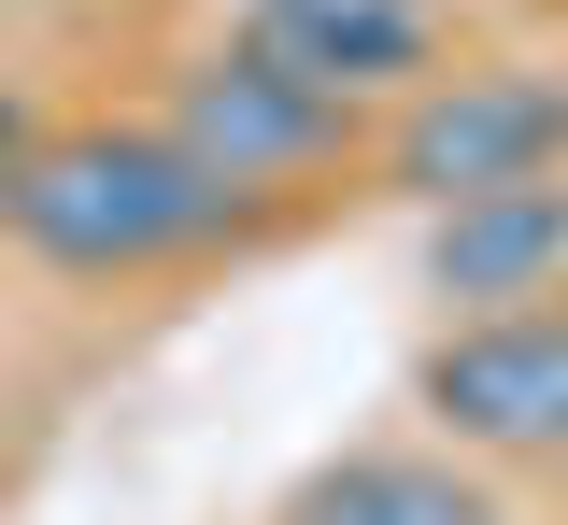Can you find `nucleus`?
Returning a JSON list of instances; mask_svg holds the SVG:
<instances>
[{
  "mask_svg": "<svg viewBox=\"0 0 568 525\" xmlns=\"http://www.w3.org/2000/svg\"><path fill=\"white\" fill-rule=\"evenodd\" d=\"M426 426L455 454H568V299H511V312H455L426 341Z\"/></svg>",
  "mask_w": 568,
  "mask_h": 525,
  "instance_id": "20e7f679",
  "label": "nucleus"
},
{
  "mask_svg": "<svg viewBox=\"0 0 568 525\" xmlns=\"http://www.w3.org/2000/svg\"><path fill=\"white\" fill-rule=\"evenodd\" d=\"M540 171H568V72H413V100L384 114V185L426 214Z\"/></svg>",
  "mask_w": 568,
  "mask_h": 525,
  "instance_id": "7ed1b4c3",
  "label": "nucleus"
},
{
  "mask_svg": "<svg viewBox=\"0 0 568 525\" xmlns=\"http://www.w3.org/2000/svg\"><path fill=\"white\" fill-rule=\"evenodd\" d=\"M0 227H14L43 270H71V285H129V270H171V256L227 241L242 199H227L171 128L85 114V128H29V156L0 171Z\"/></svg>",
  "mask_w": 568,
  "mask_h": 525,
  "instance_id": "f257e3e1",
  "label": "nucleus"
},
{
  "mask_svg": "<svg viewBox=\"0 0 568 525\" xmlns=\"http://www.w3.org/2000/svg\"><path fill=\"white\" fill-rule=\"evenodd\" d=\"M29 128H43V114H29V100H14V85H0V171H14V156H29Z\"/></svg>",
  "mask_w": 568,
  "mask_h": 525,
  "instance_id": "6e6552de",
  "label": "nucleus"
},
{
  "mask_svg": "<svg viewBox=\"0 0 568 525\" xmlns=\"http://www.w3.org/2000/svg\"><path fill=\"white\" fill-rule=\"evenodd\" d=\"M242 14H256V43H284L298 72L355 85V100L440 72V0H242Z\"/></svg>",
  "mask_w": 568,
  "mask_h": 525,
  "instance_id": "0eeeda50",
  "label": "nucleus"
},
{
  "mask_svg": "<svg viewBox=\"0 0 568 525\" xmlns=\"http://www.w3.org/2000/svg\"><path fill=\"white\" fill-rule=\"evenodd\" d=\"M284 525H526V512L497 497L469 454H413V441H384V454L313 469V483L284 497Z\"/></svg>",
  "mask_w": 568,
  "mask_h": 525,
  "instance_id": "423d86ee",
  "label": "nucleus"
},
{
  "mask_svg": "<svg viewBox=\"0 0 568 525\" xmlns=\"http://www.w3.org/2000/svg\"><path fill=\"white\" fill-rule=\"evenodd\" d=\"M171 143L200 156L227 199H284V185H313V171H342L355 143V85L298 72L284 43H227V58H200V72L171 85Z\"/></svg>",
  "mask_w": 568,
  "mask_h": 525,
  "instance_id": "f03ea898",
  "label": "nucleus"
},
{
  "mask_svg": "<svg viewBox=\"0 0 568 525\" xmlns=\"http://www.w3.org/2000/svg\"><path fill=\"white\" fill-rule=\"evenodd\" d=\"M426 299L440 312H511V299H568V171L540 185H484L426 214Z\"/></svg>",
  "mask_w": 568,
  "mask_h": 525,
  "instance_id": "39448f33",
  "label": "nucleus"
}]
</instances>
